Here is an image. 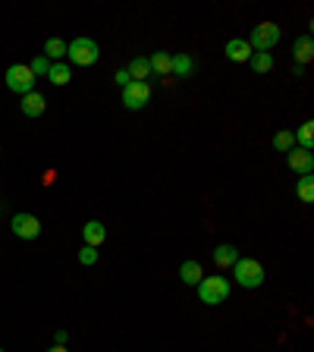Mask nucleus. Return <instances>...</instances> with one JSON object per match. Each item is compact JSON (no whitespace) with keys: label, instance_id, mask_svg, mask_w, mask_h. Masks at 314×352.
Wrapping results in <instances>:
<instances>
[{"label":"nucleus","instance_id":"obj_27","mask_svg":"<svg viewBox=\"0 0 314 352\" xmlns=\"http://www.w3.org/2000/svg\"><path fill=\"white\" fill-rule=\"evenodd\" d=\"M54 340H57V346H66V340H69V333H66V330H57V333H54Z\"/></svg>","mask_w":314,"mask_h":352},{"label":"nucleus","instance_id":"obj_25","mask_svg":"<svg viewBox=\"0 0 314 352\" xmlns=\"http://www.w3.org/2000/svg\"><path fill=\"white\" fill-rule=\"evenodd\" d=\"M79 261H82V264H95V261H98V249H91V245H85V249L79 252Z\"/></svg>","mask_w":314,"mask_h":352},{"label":"nucleus","instance_id":"obj_24","mask_svg":"<svg viewBox=\"0 0 314 352\" xmlns=\"http://www.w3.org/2000/svg\"><path fill=\"white\" fill-rule=\"evenodd\" d=\"M51 60H47V57H44V54H41V57H35V60H32V63H29V69H32V76H35V79H38V76H47V73H51Z\"/></svg>","mask_w":314,"mask_h":352},{"label":"nucleus","instance_id":"obj_9","mask_svg":"<svg viewBox=\"0 0 314 352\" xmlns=\"http://www.w3.org/2000/svg\"><path fill=\"white\" fill-rule=\"evenodd\" d=\"M223 54H227L233 63H249L251 60V47H249V41L245 38H233V41H227V47H223Z\"/></svg>","mask_w":314,"mask_h":352},{"label":"nucleus","instance_id":"obj_10","mask_svg":"<svg viewBox=\"0 0 314 352\" xmlns=\"http://www.w3.org/2000/svg\"><path fill=\"white\" fill-rule=\"evenodd\" d=\"M19 107H22V113L25 117H41L44 110H47V101H44V95H38V91H29V95H22V101H19Z\"/></svg>","mask_w":314,"mask_h":352},{"label":"nucleus","instance_id":"obj_6","mask_svg":"<svg viewBox=\"0 0 314 352\" xmlns=\"http://www.w3.org/2000/svg\"><path fill=\"white\" fill-rule=\"evenodd\" d=\"M148 101H151V88H148V82H129V85L123 88L126 110H142Z\"/></svg>","mask_w":314,"mask_h":352},{"label":"nucleus","instance_id":"obj_4","mask_svg":"<svg viewBox=\"0 0 314 352\" xmlns=\"http://www.w3.org/2000/svg\"><path fill=\"white\" fill-rule=\"evenodd\" d=\"M66 54H69V60H73L76 66H91L98 63V57H101V51H98L95 38H73V41L66 44Z\"/></svg>","mask_w":314,"mask_h":352},{"label":"nucleus","instance_id":"obj_1","mask_svg":"<svg viewBox=\"0 0 314 352\" xmlns=\"http://www.w3.org/2000/svg\"><path fill=\"white\" fill-rule=\"evenodd\" d=\"M280 44V25L277 22H258L249 35V47L255 54H273V47Z\"/></svg>","mask_w":314,"mask_h":352},{"label":"nucleus","instance_id":"obj_14","mask_svg":"<svg viewBox=\"0 0 314 352\" xmlns=\"http://www.w3.org/2000/svg\"><path fill=\"white\" fill-rule=\"evenodd\" d=\"M148 63H151V73H161V76H170V69H173V57L167 51H154L148 57Z\"/></svg>","mask_w":314,"mask_h":352},{"label":"nucleus","instance_id":"obj_18","mask_svg":"<svg viewBox=\"0 0 314 352\" xmlns=\"http://www.w3.org/2000/svg\"><path fill=\"white\" fill-rule=\"evenodd\" d=\"M293 135H295V142H299L302 151H311L314 148V123H305L299 132H293Z\"/></svg>","mask_w":314,"mask_h":352},{"label":"nucleus","instance_id":"obj_23","mask_svg":"<svg viewBox=\"0 0 314 352\" xmlns=\"http://www.w3.org/2000/svg\"><path fill=\"white\" fill-rule=\"evenodd\" d=\"M273 148H277V151H293L295 148V135L293 132H277V135H273Z\"/></svg>","mask_w":314,"mask_h":352},{"label":"nucleus","instance_id":"obj_21","mask_svg":"<svg viewBox=\"0 0 314 352\" xmlns=\"http://www.w3.org/2000/svg\"><path fill=\"white\" fill-rule=\"evenodd\" d=\"M170 73L192 76V57H189V54H176V57H173V69H170Z\"/></svg>","mask_w":314,"mask_h":352},{"label":"nucleus","instance_id":"obj_3","mask_svg":"<svg viewBox=\"0 0 314 352\" xmlns=\"http://www.w3.org/2000/svg\"><path fill=\"white\" fill-rule=\"evenodd\" d=\"M198 299L205 305H220L229 299V280L227 277H201L198 280Z\"/></svg>","mask_w":314,"mask_h":352},{"label":"nucleus","instance_id":"obj_5","mask_svg":"<svg viewBox=\"0 0 314 352\" xmlns=\"http://www.w3.org/2000/svg\"><path fill=\"white\" fill-rule=\"evenodd\" d=\"M3 79H7V88L10 91H16V95H29L32 88H35V76H32V69L25 63H13L7 69V76H3Z\"/></svg>","mask_w":314,"mask_h":352},{"label":"nucleus","instance_id":"obj_17","mask_svg":"<svg viewBox=\"0 0 314 352\" xmlns=\"http://www.w3.org/2000/svg\"><path fill=\"white\" fill-rule=\"evenodd\" d=\"M249 66H251V69H255V73H258V76H264V73H271V69H273V54H251Z\"/></svg>","mask_w":314,"mask_h":352},{"label":"nucleus","instance_id":"obj_11","mask_svg":"<svg viewBox=\"0 0 314 352\" xmlns=\"http://www.w3.org/2000/svg\"><path fill=\"white\" fill-rule=\"evenodd\" d=\"M82 236H85V245L98 249L104 239H107V227H104L101 220H88L85 227H82Z\"/></svg>","mask_w":314,"mask_h":352},{"label":"nucleus","instance_id":"obj_28","mask_svg":"<svg viewBox=\"0 0 314 352\" xmlns=\"http://www.w3.org/2000/svg\"><path fill=\"white\" fill-rule=\"evenodd\" d=\"M47 352H69L66 346H54V349H47Z\"/></svg>","mask_w":314,"mask_h":352},{"label":"nucleus","instance_id":"obj_26","mask_svg":"<svg viewBox=\"0 0 314 352\" xmlns=\"http://www.w3.org/2000/svg\"><path fill=\"white\" fill-rule=\"evenodd\" d=\"M113 82H117L120 88H126L132 82V76H129V69H117V73H113Z\"/></svg>","mask_w":314,"mask_h":352},{"label":"nucleus","instance_id":"obj_12","mask_svg":"<svg viewBox=\"0 0 314 352\" xmlns=\"http://www.w3.org/2000/svg\"><path fill=\"white\" fill-rule=\"evenodd\" d=\"M311 57H314L311 35H302V38H295V44H293V60H295V63H299V66H305Z\"/></svg>","mask_w":314,"mask_h":352},{"label":"nucleus","instance_id":"obj_8","mask_svg":"<svg viewBox=\"0 0 314 352\" xmlns=\"http://www.w3.org/2000/svg\"><path fill=\"white\" fill-rule=\"evenodd\" d=\"M286 164L289 170L299 176H311L314 170V154L311 151H302V148H293V151H286Z\"/></svg>","mask_w":314,"mask_h":352},{"label":"nucleus","instance_id":"obj_2","mask_svg":"<svg viewBox=\"0 0 314 352\" xmlns=\"http://www.w3.org/2000/svg\"><path fill=\"white\" fill-rule=\"evenodd\" d=\"M233 277L242 289H258V286L264 283V267L255 258H239V261L233 264Z\"/></svg>","mask_w":314,"mask_h":352},{"label":"nucleus","instance_id":"obj_13","mask_svg":"<svg viewBox=\"0 0 314 352\" xmlns=\"http://www.w3.org/2000/svg\"><path fill=\"white\" fill-rule=\"evenodd\" d=\"M239 258H242L239 249H236V245H229V242H223V245H217V249H214V261H217V267H233Z\"/></svg>","mask_w":314,"mask_h":352},{"label":"nucleus","instance_id":"obj_29","mask_svg":"<svg viewBox=\"0 0 314 352\" xmlns=\"http://www.w3.org/2000/svg\"><path fill=\"white\" fill-rule=\"evenodd\" d=\"M0 352H3V349H0Z\"/></svg>","mask_w":314,"mask_h":352},{"label":"nucleus","instance_id":"obj_16","mask_svg":"<svg viewBox=\"0 0 314 352\" xmlns=\"http://www.w3.org/2000/svg\"><path fill=\"white\" fill-rule=\"evenodd\" d=\"M129 76L132 82H145L148 76H151V63H148V57H135L129 63Z\"/></svg>","mask_w":314,"mask_h":352},{"label":"nucleus","instance_id":"obj_15","mask_svg":"<svg viewBox=\"0 0 314 352\" xmlns=\"http://www.w3.org/2000/svg\"><path fill=\"white\" fill-rule=\"evenodd\" d=\"M179 277H183L186 286H198V280L205 277V271H201V264H198V261H183V267H179Z\"/></svg>","mask_w":314,"mask_h":352},{"label":"nucleus","instance_id":"obj_22","mask_svg":"<svg viewBox=\"0 0 314 352\" xmlns=\"http://www.w3.org/2000/svg\"><path fill=\"white\" fill-rule=\"evenodd\" d=\"M44 57H66V41L47 38V41H44Z\"/></svg>","mask_w":314,"mask_h":352},{"label":"nucleus","instance_id":"obj_19","mask_svg":"<svg viewBox=\"0 0 314 352\" xmlns=\"http://www.w3.org/2000/svg\"><path fill=\"white\" fill-rule=\"evenodd\" d=\"M47 79H51L54 85H66V82L73 79V73H69V66H66V63H54L51 73H47Z\"/></svg>","mask_w":314,"mask_h":352},{"label":"nucleus","instance_id":"obj_20","mask_svg":"<svg viewBox=\"0 0 314 352\" xmlns=\"http://www.w3.org/2000/svg\"><path fill=\"white\" fill-rule=\"evenodd\" d=\"M295 192H299V198L305 201V205H311V201H314V179H311V176H302L299 186H295Z\"/></svg>","mask_w":314,"mask_h":352},{"label":"nucleus","instance_id":"obj_7","mask_svg":"<svg viewBox=\"0 0 314 352\" xmlns=\"http://www.w3.org/2000/svg\"><path fill=\"white\" fill-rule=\"evenodd\" d=\"M10 230H13V236H19V239H38L41 223H38L35 214H16V217L10 220Z\"/></svg>","mask_w":314,"mask_h":352}]
</instances>
